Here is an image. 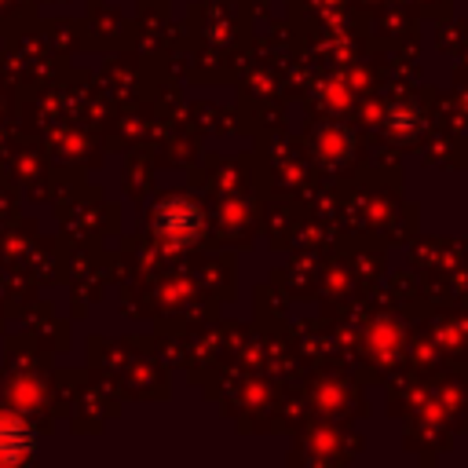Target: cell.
Listing matches in <instances>:
<instances>
[{
    "label": "cell",
    "mask_w": 468,
    "mask_h": 468,
    "mask_svg": "<svg viewBox=\"0 0 468 468\" xmlns=\"http://www.w3.org/2000/svg\"><path fill=\"white\" fill-rule=\"evenodd\" d=\"M33 450V431L26 420L11 417V413H0V461H22L29 457Z\"/></svg>",
    "instance_id": "6da1fadb"
}]
</instances>
